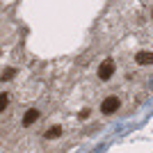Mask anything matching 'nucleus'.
I'll return each instance as SVG.
<instances>
[{
	"mask_svg": "<svg viewBox=\"0 0 153 153\" xmlns=\"http://www.w3.org/2000/svg\"><path fill=\"white\" fill-rule=\"evenodd\" d=\"M0 53H2V48H0Z\"/></svg>",
	"mask_w": 153,
	"mask_h": 153,
	"instance_id": "9",
	"label": "nucleus"
},
{
	"mask_svg": "<svg viewBox=\"0 0 153 153\" xmlns=\"http://www.w3.org/2000/svg\"><path fill=\"white\" fill-rule=\"evenodd\" d=\"M151 19H153V12H151Z\"/></svg>",
	"mask_w": 153,
	"mask_h": 153,
	"instance_id": "8",
	"label": "nucleus"
},
{
	"mask_svg": "<svg viewBox=\"0 0 153 153\" xmlns=\"http://www.w3.org/2000/svg\"><path fill=\"white\" fill-rule=\"evenodd\" d=\"M119 108H121V98H119L117 94H110V96H105L103 103H101V114L112 117V114L119 112Z\"/></svg>",
	"mask_w": 153,
	"mask_h": 153,
	"instance_id": "1",
	"label": "nucleus"
},
{
	"mask_svg": "<svg viewBox=\"0 0 153 153\" xmlns=\"http://www.w3.org/2000/svg\"><path fill=\"white\" fill-rule=\"evenodd\" d=\"M114 71H117V64L114 59H103L101 66H98V71H96V76H98V80H110V78L114 76Z\"/></svg>",
	"mask_w": 153,
	"mask_h": 153,
	"instance_id": "2",
	"label": "nucleus"
},
{
	"mask_svg": "<svg viewBox=\"0 0 153 153\" xmlns=\"http://www.w3.org/2000/svg\"><path fill=\"white\" fill-rule=\"evenodd\" d=\"M135 62L140 66H151L153 64V51H140L135 55Z\"/></svg>",
	"mask_w": 153,
	"mask_h": 153,
	"instance_id": "4",
	"label": "nucleus"
},
{
	"mask_svg": "<svg viewBox=\"0 0 153 153\" xmlns=\"http://www.w3.org/2000/svg\"><path fill=\"white\" fill-rule=\"evenodd\" d=\"M7 108H9V94L2 91V94H0V114H5Z\"/></svg>",
	"mask_w": 153,
	"mask_h": 153,
	"instance_id": "5",
	"label": "nucleus"
},
{
	"mask_svg": "<svg viewBox=\"0 0 153 153\" xmlns=\"http://www.w3.org/2000/svg\"><path fill=\"white\" fill-rule=\"evenodd\" d=\"M12 76H16V69H5L2 71V80H12Z\"/></svg>",
	"mask_w": 153,
	"mask_h": 153,
	"instance_id": "7",
	"label": "nucleus"
},
{
	"mask_svg": "<svg viewBox=\"0 0 153 153\" xmlns=\"http://www.w3.org/2000/svg\"><path fill=\"white\" fill-rule=\"evenodd\" d=\"M41 119V112H39L37 108H30V110H25L23 112V119H21V126L23 128H32L34 123Z\"/></svg>",
	"mask_w": 153,
	"mask_h": 153,
	"instance_id": "3",
	"label": "nucleus"
},
{
	"mask_svg": "<svg viewBox=\"0 0 153 153\" xmlns=\"http://www.w3.org/2000/svg\"><path fill=\"white\" fill-rule=\"evenodd\" d=\"M62 135V128L59 126H51L48 130H46V140H55V137H59Z\"/></svg>",
	"mask_w": 153,
	"mask_h": 153,
	"instance_id": "6",
	"label": "nucleus"
}]
</instances>
